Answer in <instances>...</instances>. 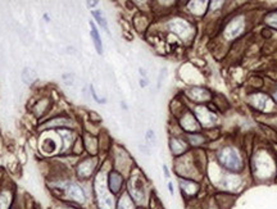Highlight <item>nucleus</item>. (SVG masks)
Returning <instances> with one entry per match:
<instances>
[{
  "instance_id": "5",
  "label": "nucleus",
  "mask_w": 277,
  "mask_h": 209,
  "mask_svg": "<svg viewBox=\"0 0 277 209\" xmlns=\"http://www.w3.org/2000/svg\"><path fill=\"white\" fill-rule=\"evenodd\" d=\"M117 209H135V202L132 200L128 192L122 195L117 204Z\"/></svg>"
},
{
  "instance_id": "4",
  "label": "nucleus",
  "mask_w": 277,
  "mask_h": 209,
  "mask_svg": "<svg viewBox=\"0 0 277 209\" xmlns=\"http://www.w3.org/2000/svg\"><path fill=\"white\" fill-rule=\"evenodd\" d=\"M180 188L181 192L186 196H194L199 190V185L196 184V181L190 180V178H180Z\"/></svg>"
},
{
  "instance_id": "8",
  "label": "nucleus",
  "mask_w": 277,
  "mask_h": 209,
  "mask_svg": "<svg viewBox=\"0 0 277 209\" xmlns=\"http://www.w3.org/2000/svg\"><path fill=\"white\" fill-rule=\"evenodd\" d=\"M146 138H148V142H150L152 144H156V135H154L153 131H152V130L148 131Z\"/></svg>"
},
{
  "instance_id": "3",
  "label": "nucleus",
  "mask_w": 277,
  "mask_h": 209,
  "mask_svg": "<svg viewBox=\"0 0 277 209\" xmlns=\"http://www.w3.org/2000/svg\"><path fill=\"white\" fill-rule=\"evenodd\" d=\"M124 180L122 174L117 171H112L108 176V188L113 195H117L122 192Z\"/></svg>"
},
{
  "instance_id": "2",
  "label": "nucleus",
  "mask_w": 277,
  "mask_h": 209,
  "mask_svg": "<svg viewBox=\"0 0 277 209\" xmlns=\"http://www.w3.org/2000/svg\"><path fill=\"white\" fill-rule=\"evenodd\" d=\"M60 190L66 195L68 200L74 204H84L86 202V194L84 188L77 182H66L64 185L60 186Z\"/></svg>"
},
{
  "instance_id": "9",
  "label": "nucleus",
  "mask_w": 277,
  "mask_h": 209,
  "mask_svg": "<svg viewBox=\"0 0 277 209\" xmlns=\"http://www.w3.org/2000/svg\"><path fill=\"white\" fill-rule=\"evenodd\" d=\"M168 190H170V194H171V195L174 194V185H172V182H168Z\"/></svg>"
},
{
  "instance_id": "11",
  "label": "nucleus",
  "mask_w": 277,
  "mask_h": 209,
  "mask_svg": "<svg viewBox=\"0 0 277 209\" xmlns=\"http://www.w3.org/2000/svg\"><path fill=\"white\" fill-rule=\"evenodd\" d=\"M66 209H72V208H66Z\"/></svg>"
},
{
  "instance_id": "1",
  "label": "nucleus",
  "mask_w": 277,
  "mask_h": 209,
  "mask_svg": "<svg viewBox=\"0 0 277 209\" xmlns=\"http://www.w3.org/2000/svg\"><path fill=\"white\" fill-rule=\"evenodd\" d=\"M218 160L230 172H239L242 170V162L239 154L231 148H226L218 153Z\"/></svg>"
},
{
  "instance_id": "6",
  "label": "nucleus",
  "mask_w": 277,
  "mask_h": 209,
  "mask_svg": "<svg viewBox=\"0 0 277 209\" xmlns=\"http://www.w3.org/2000/svg\"><path fill=\"white\" fill-rule=\"evenodd\" d=\"M90 26H92V42H94L95 45V49H96V52L99 54L103 53V45H102V38L100 36H99V32H98L96 27L94 26V24H90Z\"/></svg>"
},
{
  "instance_id": "10",
  "label": "nucleus",
  "mask_w": 277,
  "mask_h": 209,
  "mask_svg": "<svg viewBox=\"0 0 277 209\" xmlns=\"http://www.w3.org/2000/svg\"><path fill=\"white\" fill-rule=\"evenodd\" d=\"M163 172H164V176L168 178V177H170V171H168L167 166H163Z\"/></svg>"
},
{
  "instance_id": "7",
  "label": "nucleus",
  "mask_w": 277,
  "mask_h": 209,
  "mask_svg": "<svg viewBox=\"0 0 277 209\" xmlns=\"http://www.w3.org/2000/svg\"><path fill=\"white\" fill-rule=\"evenodd\" d=\"M92 16H94V18L98 21V24H100L102 27H103L106 31H108V24H106V20L102 16V12H99V10H95V12H92Z\"/></svg>"
}]
</instances>
